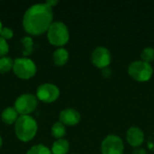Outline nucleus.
<instances>
[{
	"label": "nucleus",
	"instance_id": "nucleus-1",
	"mask_svg": "<svg viewBox=\"0 0 154 154\" xmlns=\"http://www.w3.org/2000/svg\"><path fill=\"white\" fill-rule=\"evenodd\" d=\"M52 21V7L46 3H40L32 5L25 11L23 18V25L28 33L39 35L48 31L53 23Z\"/></svg>",
	"mask_w": 154,
	"mask_h": 154
},
{
	"label": "nucleus",
	"instance_id": "nucleus-2",
	"mask_svg": "<svg viewBox=\"0 0 154 154\" xmlns=\"http://www.w3.org/2000/svg\"><path fill=\"white\" fill-rule=\"evenodd\" d=\"M38 125L36 120L29 116H20L14 124V133L16 137L22 142H30L36 135Z\"/></svg>",
	"mask_w": 154,
	"mask_h": 154
},
{
	"label": "nucleus",
	"instance_id": "nucleus-3",
	"mask_svg": "<svg viewBox=\"0 0 154 154\" xmlns=\"http://www.w3.org/2000/svg\"><path fill=\"white\" fill-rule=\"evenodd\" d=\"M47 38L51 44L61 47L69 40V32L68 26L60 22H53L47 31Z\"/></svg>",
	"mask_w": 154,
	"mask_h": 154
},
{
	"label": "nucleus",
	"instance_id": "nucleus-4",
	"mask_svg": "<svg viewBox=\"0 0 154 154\" xmlns=\"http://www.w3.org/2000/svg\"><path fill=\"white\" fill-rule=\"evenodd\" d=\"M128 73L138 82H146L153 74V68L150 63L143 60H134L128 67Z\"/></svg>",
	"mask_w": 154,
	"mask_h": 154
},
{
	"label": "nucleus",
	"instance_id": "nucleus-5",
	"mask_svg": "<svg viewBox=\"0 0 154 154\" xmlns=\"http://www.w3.org/2000/svg\"><path fill=\"white\" fill-rule=\"evenodd\" d=\"M14 73L22 79H29L36 74V64L29 58H16L14 60Z\"/></svg>",
	"mask_w": 154,
	"mask_h": 154
},
{
	"label": "nucleus",
	"instance_id": "nucleus-6",
	"mask_svg": "<svg viewBox=\"0 0 154 154\" xmlns=\"http://www.w3.org/2000/svg\"><path fill=\"white\" fill-rule=\"evenodd\" d=\"M38 105L36 96L31 93H24L19 96L14 102V108L21 116H26L32 113Z\"/></svg>",
	"mask_w": 154,
	"mask_h": 154
},
{
	"label": "nucleus",
	"instance_id": "nucleus-7",
	"mask_svg": "<svg viewBox=\"0 0 154 154\" xmlns=\"http://www.w3.org/2000/svg\"><path fill=\"white\" fill-rule=\"evenodd\" d=\"M124 149L123 140L115 134L107 135L101 143L102 154H123Z\"/></svg>",
	"mask_w": 154,
	"mask_h": 154
},
{
	"label": "nucleus",
	"instance_id": "nucleus-8",
	"mask_svg": "<svg viewBox=\"0 0 154 154\" xmlns=\"http://www.w3.org/2000/svg\"><path fill=\"white\" fill-rule=\"evenodd\" d=\"M59 96H60L59 88L51 83L42 84L36 89L37 99L44 103H52L58 99Z\"/></svg>",
	"mask_w": 154,
	"mask_h": 154
},
{
	"label": "nucleus",
	"instance_id": "nucleus-9",
	"mask_svg": "<svg viewBox=\"0 0 154 154\" xmlns=\"http://www.w3.org/2000/svg\"><path fill=\"white\" fill-rule=\"evenodd\" d=\"M111 60L110 51L104 46L97 47L91 54V61L98 69L107 68L111 63Z\"/></svg>",
	"mask_w": 154,
	"mask_h": 154
},
{
	"label": "nucleus",
	"instance_id": "nucleus-10",
	"mask_svg": "<svg viewBox=\"0 0 154 154\" xmlns=\"http://www.w3.org/2000/svg\"><path fill=\"white\" fill-rule=\"evenodd\" d=\"M144 139V133L137 126H132L126 132V140L128 143L134 148H139L143 143Z\"/></svg>",
	"mask_w": 154,
	"mask_h": 154
},
{
	"label": "nucleus",
	"instance_id": "nucleus-11",
	"mask_svg": "<svg viewBox=\"0 0 154 154\" xmlns=\"http://www.w3.org/2000/svg\"><path fill=\"white\" fill-rule=\"evenodd\" d=\"M81 116L79 111L69 107L60 113V122L64 125H76L79 123Z\"/></svg>",
	"mask_w": 154,
	"mask_h": 154
},
{
	"label": "nucleus",
	"instance_id": "nucleus-12",
	"mask_svg": "<svg viewBox=\"0 0 154 154\" xmlns=\"http://www.w3.org/2000/svg\"><path fill=\"white\" fill-rule=\"evenodd\" d=\"M69 51L63 48V47H60L58 48L52 54V60L55 65L57 66H63L65 65L68 60H69Z\"/></svg>",
	"mask_w": 154,
	"mask_h": 154
},
{
	"label": "nucleus",
	"instance_id": "nucleus-13",
	"mask_svg": "<svg viewBox=\"0 0 154 154\" xmlns=\"http://www.w3.org/2000/svg\"><path fill=\"white\" fill-rule=\"evenodd\" d=\"M19 114L17 113V111L15 110L14 107L12 106H8L6 108H5L1 114V118L3 120V122L6 125H13L14 123L15 124V122L17 121L19 116Z\"/></svg>",
	"mask_w": 154,
	"mask_h": 154
},
{
	"label": "nucleus",
	"instance_id": "nucleus-14",
	"mask_svg": "<svg viewBox=\"0 0 154 154\" xmlns=\"http://www.w3.org/2000/svg\"><path fill=\"white\" fill-rule=\"evenodd\" d=\"M69 150V143L66 139H58L56 140L51 146L52 154H67Z\"/></svg>",
	"mask_w": 154,
	"mask_h": 154
},
{
	"label": "nucleus",
	"instance_id": "nucleus-15",
	"mask_svg": "<svg viewBox=\"0 0 154 154\" xmlns=\"http://www.w3.org/2000/svg\"><path fill=\"white\" fill-rule=\"evenodd\" d=\"M51 134L57 140L58 139H62V137L66 134V127H65V125L62 123H60V121L56 122L51 126Z\"/></svg>",
	"mask_w": 154,
	"mask_h": 154
},
{
	"label": "nucleus",
	"instance_id": "nucleus-16",
	"mask_svg": "<svg viewBox=\"0 0 154 154\" xmlns=\"http://www.w3.org/2000/svg\"><path fill=\"white\" fill-rule=\"evenodd\" d=\"M14 67V60L11 57H1L0 58V73L4 74L9 72L13 69Z\"/></svg>",
	"mask_w": 154,
	"mask_h": 154
},
{
	"label": "nucleus",
	"instance_id": "nucleus-17",
	"mask_svg": "<svg viewBox=\"0 0 154 154\" xmlns=\"http://www.w3.org/2000/svg\"><path fill=\"white\" fill-rule=\"evenodd\" d=\"M21 42L23 45V56L30 55L32 52V50H33V41L32 39V37L25 36V37L22 38Z\"/></svg>",
	"mask_w": 154,
	"mask_h": 154
},
{
	"label": "nucleus",
	"instance_id": "nucleus-18",
	"mask_svg": "<svg viewBox=\"0 0 154 154\" xmlns=\"http://www.w3.org/2000/svg\"><path fill=\"white\" fill-rule=\"evenodd\" d=\"M26 154H52L51 151L44 144H37L27 151Z\"/></svg>",
	"mask_w": 154,
	"mask_h": 154
},
{
	"label": "nucleus",
	"instance_id": "nucleus-19",
	"mask_svg": "<svg viewBox=\"0 0 154 154\" xmlns=\"http://www.w3.org/2000/svg\"><path fill=\"white\" fill-rule=\"evenodd\" d=\"M141 58L143 61L150 63L154 61V49L152 47H146L143 50L141 53Z\"/></svg>",
	"mask_w": 154,
	"mask_h": 154
},
{
	"label": "nucleus",
	"instance_id": "nucleus-20",
	"mask_svg": "<svg viewBox=\"0 0 154 154\" xmlns=\"http://www.w3.org/2000/svg\"><path fill=\"white\" fill-rule=\"evenodd\" d=\"M9 51V45L4 38L0 37V57H5Z\"/></svg>",
	"mask_w": 154,
	"mask_h": 154
},
{
	"label": "nucleus",
	"instance_id": "nucleus-21",
	"mask_svg": "<svg viewBox=\"0 0 154 154\" xmlns=\"http://www.w3.org/2000/svg\"><path fill=\"white\" fill-rule=\"evenodd\" d=\"M14 35V32L11 28L9 27H3L2 29V32H1V34H0V37L4 38L5 40H8V39H11Z\"/></svg>",
	"mask_w": 154,
	"mask_h": 154
},
{
	"label": "nucleus",
	"instance_id": "nucleus-22",
	"mask_svg": "<svg viewBox=\"0 0 154 154\" xmlns=\"http://www.w3.org/2000/svg\"><path fill=\"white\" fill-rule=\"evenodd\" d=\"M111 74H112V70L107 67V68H105V69H103V71H102V75L104 76V77H106V78H108V77H110L111 76Z\"/></svg>",
	"mask_w": 154,
	"mask_h": 154
},
{
	"label": "nucleus",
	"instance_id": "nucleus-23",
	"mask_svg": "<svg viewBox=\"0 0 154 154\" xmlns=\"http://www.w3.org/2000/svg\"><path fill=\"white\" fill-rule=\"evenodd\" d=\"M133 154H148L146 152V151L144 150V149H143V148H136L134 151V152Z\"/></svg>",
	"mask_w": 154,
	"mask_h": 154
},
{
	"label": "nucleus",
	"instance_id": "nucleus-24",
	"mask_svg": "<svg viewBox=\"0 0 154 154\" xmlns=\"http://www.w3.org/2000/svg\"><path fill=\"white\" fill-rule=\"evenodd\" d=\"M48 5H50L51 7H53L54 5H56L59 2L57 1V0H48V1H46L45 2Z\"/></svg>",
	"mask_w": 154,
	"mask_h": 154
},
{
	"label": "nucleus",
	"instance_id": "nucleus-25",
	"mask_svg": "<svg viewBox=\"0 0 154 154\" xmlns=\"http://www.w3.org/2000/svg\"><path fill=\"white\" fill-rule=\"evenodd\" d=\"M2 144H3V139H2V137H1V135H0V149H1V147H2Z\"/></svg>",
	"mask_w": 154,
	"mask_h": 154
},
{
	"label": "nucleus",
	"instance_id": "nucleus-26",
	"mask_svg": "<svg viewBox=\"0 0 154 154\" xmlns=\"http://www.w3.org/2000/svg\"><path fill=\"white\" fill-rule=\"evenodd\" d=\"M2 29H3V25H2V23H1V21H0V34H1Z\"/></svg>",
	"mask_w": 154,
	"mask_h": 154
}]
</instances>
